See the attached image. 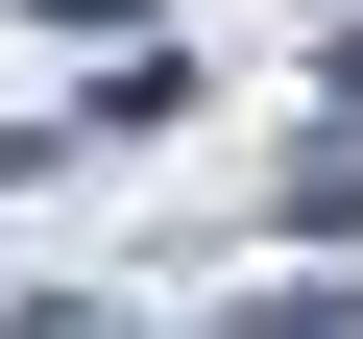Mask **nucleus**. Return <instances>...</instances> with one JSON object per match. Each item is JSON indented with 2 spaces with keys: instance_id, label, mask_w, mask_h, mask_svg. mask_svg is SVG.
I'll return each mask as SVG.
<instances>
[{
  "instance_id": "obj_1",
  "label": "nucleus",
  "mask_w": 363,
  "mask_h": 339,
  "mask_svg": "<svg viewBox=\"0 0 363 339\" xmlns=\"http://www.w3.org/2000/svg\"><path fill=\"white\" fill-rule=\"evenodd\" d=\"M242 339H363V315H315V291H291V315H242Z\"/></svg>"
}]
</instances>
